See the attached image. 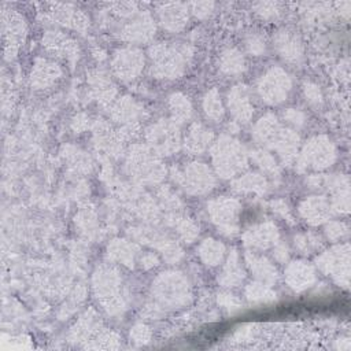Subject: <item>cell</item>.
Listing matches in <instances>:
<instances>
[{"mask_svg": "<svg viewBox=\"0 0 351 351\" xmlns=\"http://www.w3.org/2000/svg\"><path fill=\"white\" fill-rule=\"evenodd\" d=\"M192 59V48L185 43H158L149 48V71L158 80L180 78Z\"/></svg>", "mask_w": 351, "mask_h": 351, "instance_id": "obj_1", "label": "cell"}, {"mask_svg": "<svg viewBox=\"0 0 351 351\" xmlns=\"http://www.w3.org/2000/svg\"><path fill=\"white\" fill-rule=\"evenodd\" d=\"M211 159L219 177L232 178L247 166L248 156L239 140L230 136H221L211 147Z\"/></svg>", "mask_w": 351, "mask_h": 351, "instance_id": "obj_2", "label": "cell"}, {"mask_svg": "<svg viewBox=\"0 0 351 351\" xmlns=\"http://www.w3.org/2000/svg\"><path fill=\"white\" fill-rule=\"evenodd\" d=\"M152 298L162 308H178L191 299V287L178 271L160 273L152 282Z\"/></svg>", "mask_w": 351, "mask_h": 351, "instance_id": "obj_3", "label": "cell"}, {"mask_svg": "<svg viewBox=\"0 0 351 351\" xmlns=\"http://www.w3.org/2000/svg\"><path fill=\"white\" fill-rule=\"evenodd\" d=\"M122 276L112 266H100L93 274V292L110 314L121 313L125 307Z\"/></svg>", "mask_w": 351, "mask_h": 351, "instance_id": "obj_4", "label": "cell"}, {"mask_svg": "<svg viewBox=\"0 0 351 351\" xmlns=\"http://www.w3.org/2000/svg\"><path fill=\"white\" fill-rule=\"evenodd\" d=\"M126 169L130 177L144 184L159 182L166 173L158 154L149 145H133L128 154Z\"/></svg>", "mask_w": 351, "mask_h": 351, "instance_id": "obj_5", "label": "cell"}, {"mask_svg": "<svg viewBox=\"0 0 351 351\" xmlns=\"http://www.w3.org/2000/svg\"><path fill=\"white\" fill-rule=\"evenodd\" d=\"M125 22L119 27V36L129 43H145L155 34V22L147 11L134 10L132 4H118L114 11Z\"/></svg>", "mask_w": 351, "mask_h": 351, "instance_id": "obj_6", "label": "cell"}, {"mask_svg": "<svg viewBox=\"0 0 351 351\" xmlns=\"http://www.w3.org/2000/svg\"><path fill=\"white\" fill-rule=\"evenodd\" d=\"M291 88L292 80L289 74L277 66L267 69L256 82V92L259 97L270 106H277L285 101Z\"/></svg>", "mask_w": 351, "mask_h": 351, "instance_id": "obj_7", "label": "cell"}, {"mask_svg": "<svg viewBox=\"0 0 351 351\" xmlns=\"http://www.w3.org/2000/svg\"><path fill=\"white\" fill-rule=\"evenodd\" d=\"M240 210V203L233 197L221 196L207 203V213L211 222L225 236L237 233Z\"/></svg>", "mask_w": 351, "mask_h": 351, "instance_id": "obj_8", "label": "cell"}, {"mask_svg": "<svg viewBox=\"0 0 351 351\" xmlns=\"http://www.w3.org/2000/svg\"><path fill=\"white\" fill-rule=\"evenodd\" d=\"M148 145L158 155H171L180 149L181 136L178 123L171 119H159L147 129Z\"/></svg>", "mask_w": 351, "mask_h": 351, "instance_id": "obj_9", "label": "cell"}, {"mask_svg": "<svg viewBox=\"0 0 351 351\" xmlns=\"http://www.w3.org/2000/svg\"><path fill=\"white\" fill-rule=\"evenodd\" d=\"M336 159V149L333 143L326 136H314L303 147L299 165L304 169L324 170L329 167Z\"/></svg>", "mask_w": 351, "mask_h": 351, "instance_id": "obj_10", "label": "cell"}, {"mask_svg": "<svg viewBox=\"0 0 351 351\" xmlns=\"http://www.w3.org/2000/svg\"><path fill=\"white\" fill-rule=\"evenodd\" d=\"M174 180L191 195H204L215 185L213 170L200 162L188 163L182 171H176Z\"/></svg>", "mask_w": 351, "mask_h": 351, "instance_id": "obj_11", "label": "cell"}, {"mask_svg": "<svg viewBox=\"0 0 351 351\" xmlns=\"http://www.w3.org/2000/svg\"><path fill=\"white\" fill-rule=\"evenodd\" d=\"M317 266L321 271H324L328 276H332V278L343 285H348L350 278V248L347 244L336 245L330 248L329 251L321 254L317 258Z\"/></svg>", "mask_w": 351, "mask_h": 351, "instance_id": "obj_12", "label": "cell"}, {"mask_svg": "<svg viewBox=\"0 0 351 351\" xmlns=\"http://www.w3.org/2000/svg\"><path fill=\"white\" fill-rule=\"evenodd\" d=\"M145 64L144 53L134 47H123L114 53L111 66L114 74L122 81L136 80Z\"/></svg>", "mask_w": 351, "mask_h": 351, "instance_id": "obj_13", "label": "cell"}, {"mask_svg": "<svg viewBox=\"0 0 351 351\" xmlns=\"http://www.w3.org/2000/svg\"><path fill=\"white\" fill-rule=\"evenodd\" d=\"M273 45L278 56L287 63H299L303 59V43L295 32L289 29L278 30L273 37Z\"/></svg>", "mask_w": 351, "mask_h": 351, "instance_id": "obj_14", "label": "cell"}, {"mask_svg": "<svg viewBox=\"0 0 351 351\" xmlns=\"http://www.w3.org/2000/svg\"><path fill=\"white\" fill-rule=\"evenodd\" d=\"M226 107L232 117L240 122L247 123L254 115V103L250 90L244 85L233 86L226 96Z\"/></svg>", "mask_w": 351, "mask_h": 351, "instance_id": "obj_15", "label": "cell"}, {"mask_svg": "<svg viewBox=\"0 0 351 351\" xmlns=\"http://www.w3.org/2000/svg\"><path fill=\"white\" fill-rule=\"evenodd\" d=\"M162 27L170 33L181 32L188 23V5L182 3H166L158 10Z\"/></svg>", "mask_w": 351, "mask_h": 351, "instance_id": "obj_16", "label": "cell"}, {"mask_svg": "<svg viewBox=\"0 0 351 351\" xmlns=\"http://www.w3.org/2000/svg\"><path fill=\"white\" fill-rule=\"evenodd\" d=\"M315 281V271L311 265L303 261H295L288 263L285 269V282L287 285L296 291H304L310 288Z\"/></svg>", "mask_w": 351, "mask_h": 351, "instance_id": "obj_17", "label": "cell"}, {"mask_svg": "<svg viewBox=\"0 0 351 351\" xmlns=\"http://www.w3.org/2000/svg\"><path fill=\"white\" fill-rule=\"evenodd\" d=\"M278 229L273 222H262L254 225L244 233V241L247 245L258 250H266L278 243Z\"/></svg>", "mask_w": 351, "mask_h": 351, "instance_id": "obj_18", "label": "cell"}, {"mask_svg": "<svg viewBox=\"0 0 351 351\" xmlns=\"http://www.w3.org/2000/svg\"><path fill=\"white\" fill-rule=\"evenodd\" d=\"M330 203L322 196H310L299 204V214L310 225H319L330 217Z\"/></svg>", "mask_w": 351, "mask_h": 351, "instance_id": "obj_19", "label": "cell"}, {"mask_svg": "<svg viewBox=\"0 0 351 351\" xmlns=\"http://www.w3.org/2000/svg\"><path fill=\"white\" fill-rule=\"evenodd\" d=\"M245 265L250 269V271L254 274L256 281L265 282L271 287L278 280L277 267L266 256L258 255L256 252H252V251H247Z\"/></svg>", "mask_w": 351, "mask_h": 351, "instance_id": "obj_20", "label": "cell"}, {"mask_svg": "<svg viewBox=\"0 0 351 351\" xmlns=\"http://www.w3.org/2000/svg\"><path fill=\"white\" fill-rule=\"evenodd\" d=\"M60 74L62 70L56 63L48 59H37L32 69L30 81L34 88L47 89L59 80Z\"/></svg>", "mask_w": 351, "mask_h": 351, "instance_id": "obj_21", "label": "cell"}, {"mask_svg": "<svg viewBox=\"0 0 351 351\" xmlns=\"http://www.w3.org/2000/svg\"><path fill=\"white\" fill-rule=\"evenodd\" d=\"M214 134L202 123H192L185 134L184 145L192 155H200L213 144Z\"/></svg>", "mask_w": 351, "mask_h": 351, "instance_id": "obj_22", "label": "cell"}, {"mask_svg": "<svg viewBox=\"0 0 351 351\" xmlns=\"http://www.w3.org/2000/svg\"><path fill=\"white\" fill-rule=\"evenodd\" d=\"M218 69H219V73L226 77H237L243 74L247 69L244 53L234 47L225 48L219 53Z\"/></svg>", "mask_w": 351, "mask_h": 351, "instance_id": "obj_23", "label": "cell"}, {"mask_svg": "<svg viewBox=\"0 0 351 351\" xmlns=\"http://www.w3.org/2000/svg\"><path fill=\"white\" fill-rule=\"evenodd\" d=\"M111 115L117 122L130 129L132 126L137 125L138 119L143 115V108L132 97H122L114 104Z\"/></svg>", "mask_w": 351, "mask_h": 351, "instance_id": "obj_24", "label": "cell"}, {"mask_svg": "<svg viewBox=\"0 0 351 351\" xmlns=\"http://www.w3.org/2000/svg\"><path fill=\"white\" fill-rule=\"evenodd\" d=\"M137 252L138 250L134 243L128 240H121V239L112 240L107 248V256L111 262L119 263L128 267H133Z\"/></svg>", "mask_w": 351, "mask_h": 351, "instance_id": "obj_25", "label": "cell"}, {"mask_svg": "<svg viewBox=\"0 0 351 351\" xmlns=\"http://www.w3.org/2000/svg\"><path fill=\"white\" fill-rule=\"evenodd\" d=\"M244 277H245V271L243 269L240 256L237 251H232L218 277V281L223 287H236L241 284Z\"/></svg>", "mask_w": 351, "mask_h": 351, "instance_id": "obj_26", "label": "cell"}, {"mask_svg": "<svg viewBox=\"0 0 351 351\" xmlns=\"http://www.w3.org/2000/svg\"><path fill=\"white\" fill-rule=\"evenodd\" d=\"M281 123H280V121L274 117V115H271V114H266V115H263L262 118H259V121L255 123V126H254V132H252V134H254V138L259 143V144H262V145H265V147H270V144H271V141L274 140V137H276V134L278 133V130L281 129Z\"/></svg>", "mask_w": 351, "mask_h": 351, "instance_id": "obj_27", "label": "cell"}, {"mask_svg": "<svg viewBox=\"0 0 351 351\" xmlns=\"http://www.w3.org/2000/svg\"><path fill=\"white\" fill-rule=\"evenodd\" d=\"M43 44L48 51L64 58H73L77 52L75 43L59 32H48L43 40Z\"/></svg>", "mask_w": 351, "mask_h": 351, "instance_id": "obj_28", "label": "cell"}, {"mask_svg": "<svg viewBox=\"0 0 351 351\" xmlns=\"http://www.w3.org/2000/svg\"><path fill=\"white\" fill-rule=\"evenodd\" d=\"M89 85L95 97L101 103H110L115 95V86L110 77L103 71H93L89 75Z\"/></svg>", "mask_w": 351, "mask_h": 351, "instance_id": "obj_29", "label": "cell"}, {"mask_svg": "<svg viewBox=\"0 0 351 351\" xmlns=\"http://www.w3.org/2000/svg\"><path fill=\"white\" fill-rule=\"evenodd\" d=\"M225 245L219 240L206 239L197 247V255L207 266H218L225 256Z\"/></svg>", "mask_w": 351, "mask_h": 351, "instance_id": "obj_30", "label": "cell"}, {"mask_svg": "<svg viewBox=\"0 0 351 351\" xmlns=\"http://www.w3.org/2000/svg\"><path fill=\"white\" fill-rule=\"evenodd\" d=\"M169 110L171 114V121L176 123H184L191 119L193 107L191 100L181 92H174L169 97Z\"/></svg>", "mask_w": 351, "mask_h": 351, "instance_id": "obj_31", "label": "cell"}, {"mask_svg": "<svg viewBox=\"0 0 351 351\" xmlns=\"http://www.w3.org/2000/svg\"><path fill=\"white\" fill-rule=\"evenodd\" d=\"M233 188L244 193H263L267 188V181L259 173H247L233 181Z\"/></svg>", "mask_w": 351, "mask_h": 351, "instance_id": "obj_32", "label": "cell"}, {"mask_svg": "<svg viewBox=\"0 0 351 351\" xmlns=\"http://www.w3.org/2000/svg\"><path fill=\"white\" fill-rule=\"evenodd\" d=\"M202 108L206 118L213 122H218L223 118L225 107L217 89H210L208 92H206L202 100Z\"/></svg>", "mask_w": 351, "mask_h": 351, "instance_id": "obj_33", "label": "cell"}, {"mask_svg": "<svg viewBox=\"0 0 351 351\" xmlns=\"http://www.w3.org/2000/svg\"><path fill=\"white\" fill-rule=\"evenodd\" d=\"M3 33H4V37L8 40L10 45H18L16 43L25 34L23 19L14 12L4 14L3 15Z\"/></svg>", "mask_w": 351, "mask_h": 351, "instance_id": "obj_34", "label": "cell"}, {"mask_svg": "<svg viewBox=\"0 0 351 351\" xmlns=\"http://www.w3.org/2000/svg\"><path fill=\"white\" fill-rule=\"evenodd\" d=\"M245 298L251 303H267L276 299V292L270 288V285L261 282V281H254L245 287Z\"/></svg>", "mask_w": 351, "mask_h": 351, "instance_id": "obj_35", "label": "cell"}, {"mask_svg": "<svg viewBox=\"0 0 351 351\" xmlns=\"http://www.w3.org/2000/svg\"><path fill=\"white\" fill-rule=\"evenodd\" d=\"M244 47L245 51L252 56H261L266 52L267 48V38L262 32L252 30L245 34L244 37Z\"/></svg>", "mask_w": 351, "mask_h": 351, "instance_id": "obj_36", "label": "cell"}, {"mask_svg": "<svg viewBox=\"0 0 351 351\" xmlns=\"http://www.w3.org/2000/svg\"><path fill=\"white\" fill-rule=\"evenodd\" d=\"M56 15L63 25L71 26L74 29H82L86 23V19L82 15V12L69 5H60V8L56 11Z\"/></svg>", "mask_w": 351, "mask_h": 351, "instance_id": "obj_37", "label": "cell"}, {"mask_svg": "<svg viewBox=\"0 0 351 351\" xmlns=\"http://www.w3.org/2000/svg\"><path fill=\"white\" fill-rule=\"evenodd\" d=\"M319 237H317L313 233H299L293 237L295 248L300 254H310L313 250H317L319 247Z\"/></svg>", "mask_w": 351, "mask_h": 351, "instance_id": "obj_38", "label": "cell"}, {"mask_svg": "<svg viewBox=\"0 0 351 351\" xmlns=\"http://www.w3.org/2000/svg\"><path fill=\"white\" fill-rule=\"evenodd\" d=\"M174 226L178 232V234L186 241L191 243L196 239L197 233H199V228L196 226V223L189 219V218H180L177 221H174Z\"/></svg>", "mask_w": 351, "mask_h": 351, "instance_id": "obj_39", "label": "cell"}, {"mask_svg": "<svg viewBox=\"0 0 351 351\" xmlns=\"http://www.w3.org/2000/svg\"><path fill=\"white\" fill-rule=\"evenodd\" d=\"M252 158L259 165V167L263 170V171H267V173H276L277 171V165H276V159L274 156H271L269 152L266 151H262V149H258L252 154Z\"/></svg>", "mask_w": 351, "mask_h": 351, "instance_id": "obj_40", "label": "cell"}, {"mask_svg": "<svg viewBox=\"0 0 351 351\" xmlns=\"http://www.w3.org/2000/svg\"><path fill=\"white\" fill-rule=\"evenodd\" d=\"M303 95L306 97V101L313 106V107H318L322 104V92L319 89V86L314 82H304L303 85Z\"/></svg>", "mask_w": 351, "mask_h": 351, "instance_id": "obj_41", "label": "cell"}, {"mask_svg": "<svg viewBox=\"0 0 351 351\" xmlns=\"http://www.w3.org/2000/svg\"><path fill=\"white\" fill-rule=\"evenodd\" d=\"M325 233H326V237L332 241H337V240H341L343 237L347 236L348 233V228L344 222H340V221H332L329 222L326 226H325Z\"/></svg>", "mask_w": 351, "mask_h": 351, "instance_id": "obj_42", "label": "cell"}, {"mask_svg": "<svg viewBox=\"0 0 351 351\" xmlns=\"http://www.w3.org/2000/svg\"><path fill=\"white\" fill-rule=\"evenodd\" d=\"M282 118L284 121L291 125L293 129H299L304 125L306 122V115L303 111L296 110V108H288L282 112Z\"/></svg>", "mask_w": 351, "mask_h": 351, "instance_id": "obj_43", "label": "cell"}, {"mask_svg": "<svg viewBox=\"0 0 351 351\" xmlns=\"http://www.w3.org/2000/svg\"><path fill=\"white\" fill-rule=\"evenodd\" d=\"M256 12L263 19H274L278 16L280 10L277 3H259L256 4Z\"/></svg>", "mask_w": 351, "mask_h": 351, "instance_id": "obj_44", "label": "cell"}, {"mask_svg": "<svg viewBox=\"0 0 351 351\" xmlns=\"http://www.w3.org/2000/svg\"><path fill=\"white\" fill-rule=\"evenodd\" d=\"M130 337L133 341L136 343H140V344H145L149 341L151 339V332H149V328H147L145 325L143 324H137L132 328L130 330Z\"/></svg>", "mask_w": 351, "mask_h": 351, "instance_id": "obj_45", "label": "cell"}, {"mask_svg": "<svg viewBox=\"0 0 351 351\" xmlns=\"http://www.w3.org/2000/svg\"><path fill=\"white\" fill-rule=\"evenodd\" d=\"M191 11L197 16V18H206L208 16L213 10H214V3L211 1H202V3H192L191 4Z\"/></svg>", "mask_w": 351, "mask_h": 351, "instance_id": "obj_46", "label": "cell"}, {"mask_svg": "<svg viewBox=\"0 0 351 351\" xmlns=\"http://www.w3.org/2000/svg\"><path fill=\"white\" fill-rule=\"evenodd\" d=\"M273 255H274L276 261H278L280 263H285V262L288 261V256H289L287 245H285V244H278V243H277V244L274 245Z\"/></svg>", "mask_w": 351, "mask_h": 351, "instance_id": "obj_47", "label": "cell"}, {"mask_svg": "<svg viewBox=\"0 0 351 351\" xmlns=\"http://www.w3.org/2000/svg\"><path fill=\"white\" fill-rule=\"evenodd\" d=\"M141 266L145 267V269H149V267H154L158 265V256L154 254V252H148L145 255H143L141 258Z\"/></svg>", "mask_w": 351, "mask_h": 351, "instance_id": "obj_48", "label": "cell"}, {"mask_svg": "<svg viewBox=\"0 0 351 351\" xmlns=\"http://www.w3.org/2000/svg\"><path fill=\"white\" fill-rule=\"evenodd\" d=\"M90 322H92V319H89V322H88V325H85V328H86V326H89V325H90ZM82 332H84L82 329H78V332H77V333H78V335H82Z\"/></svg>", "mask_w": 351, "mask_h": 351, "instance_id": "obj_49", "label": "cell"}]
</instances>
